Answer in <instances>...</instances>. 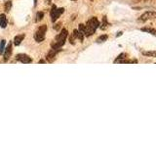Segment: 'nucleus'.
<instances>
[{"label": "nucleus", "instance_id": "nucleus-1", "mask_svg": "<svg viewBox=\"0 0 156 147\" xmlns=\"http://www.w3.org/2000/svg\"><path fill=\"white\" fill-rule=\"evenodd\" d=\"M99 26H101V24H99V20L97 19L96 17L91 18V19L89 20L85 25L84 35H86V37H90V35H94L95 32H96V30L98 29Z\"/></svg>", "mask_w": 156, "mask_h": 147}, {"label": "nucleus", "instance_id": "nucleus-2", "mask_svg": "<svg viewBox=\"0 0 156 147\" xmlns=\"http://www.w3.org/2000/svg\"><path fill=\"white\" fill-rule=\"evenodd\" d=\"M67 35H68L67 30H65V29L62 30V32H61L60 35H58L57 37H56L55 41H54L52 44H51V45H52V48L60 52L62 46L65 44V39H66V37H67Z\"/></svg>", "mask_w": 156, "mask_h": 147}, {"label": "nucleus", "instance_id": "nucleus-3", "mask_svg": "<svg viewBox=\"0 0 156 147\" xmlns=\"http://www.w3.org/2000/svg\"><path fill=\"white\" fill-rule=\"evenodd\" d=\"M47 32V26L46 25H42L40 26L37 29V30L34 33V39L37 42H42L43 40L45 39V33Z\"/></svg>", "mask_w": 156, "mask_h": 147}, {"label": "nucleus", "instance_id": "nucleus-4", "mask_svg": "<svg viewBox=\"0 0 156 147\" xmlns=\"http://www.w3.org/2000/svg\"><path fill=\"white\" fill-rule=\"evenodd\" d=\"M63 12H65V9L63 8H57L56 5H53L52 10H51V13H50L51 21H52L53 23H55L56 21L58 20V18H60V16Z\"/></svg>", "mask_w": 156, "mask_h": 147}, {"label": "nucleus", "instance_id": "nucleus-5", "mask_svg": "<svg viewBox=\"0 0 156 147\" xmlns=\"http://www.w3.org/2000/svg\"><path fill=\"white\" fill-rule=\"evenodd\" d=\"M155 18H156V12L148 11V12L144 13V14L140 17L139 21H140V22H145V21H148V20L155 19Z\"/></svg>", "mask_w": 156, "mask_h": 147}, {"label": "nucleus", "instance_id": "nucleus-6", "mask_svg": "<svg viewBox=\"0 0 156 147\" xmlns=\"http://www.w3.org/2000/svg\"><path fill=\"white\" fill-rule=\"evenodd\" d=\"M11 54H12V42H10L7 47H5L4 49V52H3V59H4V62H7L11 57Z\"/></svg>", "mask_w": 156, "mask_h": 147}, {"label": "nucleus", "instance_id": "nucleus-7", "mask_svg": "<svg viewBox=\"0 0 156 147\" xmlns=\"http://www.w3.org/2000/svg\"><path fill=\"white\" fill-rule=\"evenodd\" d=\"M73 38H77V39H79L81 41V42H82V41L84 40V35L81 32H79L78 30H73V32H72V37H70V42L72 43H74V41H73Z\"/></svg>", "mask_w": 156, "mask_h": 147}, {"label": "nucleus", "instance_id": "nucleus-8", "mask_svg": "<svg viewBox=\"0 0 156 147\" xmlns=\"http://www.w3.org/2000/svg\"><path fill=\"white\" fill-rule=\"evenodd\" d=\"M16 59L18 61H21L22 63L25 64H29L32 62V59L29 57V56L25 55V54H19V55L16 56Z\"/></svg>", "mask_w": 156, "mask_h": 147}, {"label": "nucleus", "instance_id": "nucleus-9", "mask_svg": "<svg viewBox=\"0 0 156 147\" xmlns=\"http://www.w3.org/2000/svg\"><path fill=\"white\" fill-rule=\"evenodd\" d=\"M59 52V51L55 50V49H51V50L49 51V53L47 54V60L49 62H53L54 60L56 59V55H57V53Z\"/></svg>", "mask_w": 156, "mask_h": 147}, {"label": "nucleus", "instance_id": "nucleus-10", "mask_svg": "<svg viewBox=\"0 0 156 147\" xmlns=\"http://www.w3.org/2000/svg\"><path fill=\"white\" fill-rule=\"evenodd\" d=\"M7 24H8V21H7V18L5 16V14H1L0 15V27L2 29H5L7 27Z\"/></svg>", "mask_w": 156, "mask_h": 147}, {"label": "nucleus", "instance_id": "nucleus-11", "mask_svg": "<svg viewBox=\"0 0 156 147\" xmlns=\"http://www.w3.org/2000/svg\"><path fill=\"white\" fill-rule=\"evenodd\" d=\"M25 38V35H16L14 38V44L16 46H19L22 43V41L24 40Z\"/></svg>", "mask_w": 156, "mask_h": 147}, {"label": "nucleus", "instance_id": "nucleus-12", "mask_svg": "<svg viewBox=\"0 0 156 147\" xmlns=\"http://www.w3.org/2000/svg\"><path fill=\"white\" fill-rule=\"evenodd\" d=\"M142 54L148 57H156V51H144Z\"/></svg>", "mask_w": 156, "mask_h": 147}, {"label": "nucleus", "instance_id": "nucleus-13", "mask_svg": "<svg viewBox=\"0 0 156 147\" xmlns=\"http://www.w3.org/2000/svg\"><path fill=\"white\" fill-rule=\"evenodd\" d=\"M142 32H146L148 33H151L152 35H156V30L155 29H150V28H144L142 29Z\"/></svg>", "mask_w": 156, "mask_h": 147}, {"label": "nucleus", "instance_id": "nucleus-14", "mask_svg": "<svg viewBox=\"0 0 156 147\" xmlns=\"http://www.w3.org/2000/svg\"><path fill=\"white\" fill-rule=\"evenodd\" d=\"M43 18H44V13H43V12H37L36 13V18H35V22H40Z\"/></svg>", "mask_w": 156, "mask_h": 147}, {"label": "nucleus", "instance_id": "nucleus-15", "mask_svg": "<svg viewBox=\"0 0 156 147\" xmlns=\"http://www.w3.org/2000/svg\"><path fill=\"white\" fill-rule=\"evenodd\" d=\"M11 7H12V2L11 1H7L5 2L4 4V9H5V12H9L11 10Z\"/></svg>", "mask_w": 156, "mask_h": 147}, {"label": "nucleus", "instance_id": "nucleus-16", "mask_svg": "<svg viewBox=\"0 0 156 147\" xmlns=\"http://www.w3.org/2000/svg\"><path fill=\"white\" fill-rule=\"evenodd\" d=\"M126 58V54L125 53H122L119 55V57H117V59H115L114 60V63H121V61L123 60V59Z\"/></svg>", "mask_w": 156, "mask_h": 147}, {"label": "nucleus", "instance_id": "nucleus-17", "mask_svg": "<svg viewBox=\"0 0 156 147\" xmlns=\"http://www.w3.org/2000/svg\"><path fill=\"white\" fill-rule=\"evenodd\" d=\"M107 39V35H102V37H98V39H97V42L98 43H102V42H104V41H106Z\"/></svg>", "mask_w": 156, "mask_h": 147}, {"label": "nucleus", "instance_id": "nucleus-18", "mask_svg": "<svg viewBox=\"0 0 156 147\" xmlns=\"http://www.w3.org/2000/svg\"><path fill=\"white\" fill-rule=\"evenodd\" d=\"M107 26H108V23H107V21H106V17H104V19H103V24H102L101 29H102V30H106Z\"/></svg>", "mask_w": 156, "mask_h": 147}, {"label": "nucleus", "instance_id": "nucleus-19", "mask_svg": "<svg viewBox=\"0 0 156 147\" xmlns=\"http://www.w3.org/2000/svg\"><path fill=\"white\" fill-rule=\"evenodd\" d=\"M5 49V40H1L0 42V54H3Z\"/></svg>", "mask_w": 156, "mask_h": 147}, {"label": "nucleus", "instance_id": "nucleus-20", "mask_svg": "<svg viewBox=\"0 0 156 147\" xmlns=\"http://www.w3.org/2000/svg\"><path fill=\"white\" fill-rule=\"evenodd\" d=\"M39 63H45V61H44V60H40Z\"/></svg>", "mask_w": 156, "mask_h": 147}, {"label": "nucleus", "instance_id": "nucleus-21", "mask_svg": "<svg viewBox=\"0 0 156 147\" xmlns=\"http://www.w3.org/2000/svg\"><path fill=\"white\" fill-rule=\"evenodd\" d=\"M36 4H37V0H34V5L36 6Z\"/></svg>", "mask_w": 156, "mask_h": 147}, {"label": "nucleus", "instance_id": "nucleus-22", "mask_svg": "<svg viewBox=\"0 0 156 147\" xmlns=\"http://www.w3.org/2000/svg\"><path fill=\"white\" fill-rule=\"evenodd\" d=\"M72 1H76V0H72Z\"/></svg>", "mask_w": 156, "mask_h": 147}]
</instances>
